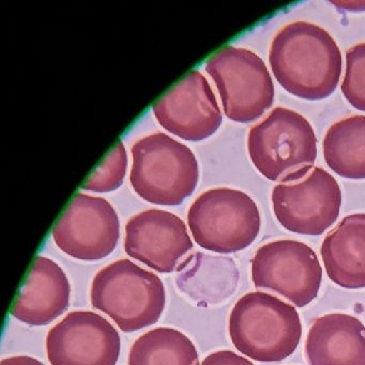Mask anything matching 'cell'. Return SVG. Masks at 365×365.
Masks as SVG:
<instances>
[{"mask_svg":"<svg viewBox=\"0 0 365 365\" xmlns=\"http://www.w3.org/2000/svg\"><path fill=\"white\" fill-rule=\"evenodd\" d=\"M228 329L236 349L262 363L292 356L302 335L296 307L262 292H250L237 301Z\"/></svg>","mask_w":365,"mask_h":365,"instance_id":"7a4b0ae2","label":"cell"},{"mask_svg":"<svg viewBox=\"0 0 365 365\" xmlns=\"http://www.w3.org/2000/svg\"><path fill=\"white\" fill-rule=\"evenodd\" d=\"M192 236L202 249L236 253L252 245L262 226L259 209L245 192L217 187L200 194L187 212Z\"/></svg>","mask_w":365,"mask_h":365,"instance_id":"5b68a950","label":"cell"},{"mask_svg":"<svg viewBox=\"0 0 365 365\" xmlns=\"http://www.w3.org/2000/svg\"><path fill=\"white\" fill-rule=\"evenodd\" d=\"M332 5L336 6L339 9L349 12L365 11V1H331Z\"/></svg>","mask_w":365,"mask_h":365,"instance_id":"603a6c76","label":"cell"},{"mask_svg":"<svg viewBox=\"0 0 365 365\" xmlns=\"http://www.w3.org/2000/svg\"><path fill=\"white\" fill-rule=\"evenodd\" d=\"M52 236L57 247L71 257L103 259L118 243V215L104 198L78 193L55 224Z\"/></svg>","mask_w":365,"mask_h":365,"instance_id":"30bf717a","label":"cell"},{"mask_svg":"<svg viewBox=\"0 0 365 365\" xmlns=\"http://www.w3.org/2000/svg\"><path fill=\"white\" fill-rule=\"evenodd\" d=\"M153 110L163 129L191 142L206 140L223 120L212 88L196 70L162 96Z\"/></svg>","mask_w":365,"mask_h":365,"instance_id":"7c38bea8","label":"cell"},{"mask_svg":"<svg viewBox=\"0 0 365 365\" xmlns=\"http://www.w3.org/2000/svg\"><path fill=\"white\" fill-rule=\"evenodd\" d=\"M271 202L275 217L285 230L320 236L339 217L341 191L330 173L319 166H309L279 181Z\"/></svg>","mask_w":365,"mask_h":365,"instance_id":"52a82bcc","label":"cell"},{"mask_svg":"<svg viewBox=\"0 0 365 365\" xmlns=\"http://www.w3.org/2000/svg\"><path fill=\"white\" fill-rule=\"evenodd\" d=\"M0 365H44L37 359L27 356H11V358L4 359Z\"/></svg>","mask_w":365,"mask_h":365,"instance_id":"7402d4cb","label":"cell"},{"mask_svg":"<svg viewBox=\"0 0 365 365\" xmlns=\"http://www.w3.org/2000/svg\"><path fill=\"white\" fill-rule=\"evenodd\" d=\"M322 153L327 165L335 174L350 180H364V115L333 123L322 140Z\"/></svg>","mask_w":365,"mask_h":365,"instance_id":"e0dca14e","label":"cell"},{"mask_svg":"<svg viewBox=\"0 0 365 365\" xmlns=\"http://www.w3.org/2000/svg\"><path fill=\"white\" fill-rule=\"evenodd\" d=\"M193 247L185 222L168 211L149 209L125 225V253L160 273L180 268Z\"/></svg>","mask_w":365,"mask_h":365,"instance_id":"4fadbf2b","label":"cell"},{"mask_svg":"<svg viewBox=\"0 0 365 365\" xmlns=\"http://www.w3.org/2000/svg\"><path fill=\"white\" fill-rule=\"evenodd\" d=\"M252 279L256 288L277 292L297 307H303L317 297L322 270L311 247L297 240H277L256 252Z\"/></svg>","mask_w":365,"mask_h":365,"instance_id":"9c48e42d","label":"cell"},{"mask_svg":"<svg viewBox=\"0 0 365 365\" xmlns=\"http://www.w3.org/2000/svg\"><path fill=\"white\" fill-rule=\"evenodd\" d=\"M120 335L103 316L91 311L68 314L46 337L52 365H116Z\"/></svg>","mask_w":365,"mask_h":365,"instance_id":"8fae6325","label":"cell"},{"mask_svg":"<svg viewBox=\"0 0 365 365\" xmlns=\"http://www.w3.org/2000/svg\"><path fill=\"white\" fill-rule=\"evenodd\" d=\"M206 71L217 85L230 120L252 123L273 106L275 89L270 72L252 51L226 46L208 59Z\"/></svg>","mask_w":365,"mask_h":365,"instance_id":"ba28073f","label":"cell"},{"mask_svg":"<svg viewBox=\"0 0 365 365\" xmlns=\"http://www.w3.org/2000/svg\"><path fill=\"white\" fill-rule=\"evenodd\" d=\"M91 298L93 307L110 316L125 333L155 324L166 303L161 279L125 258L96 274Z\"/></svg>","mask_w":365,"mask_h":365,"instance_id":"3957f363","label":"cell"},{"mask_svg":"<svg viewBox=\"0 0 365 365\" xmlns=\"http://www.w3.org/2000/svg\"><path fill=\"white\" fill-rule=\"evenodd\" d=\"M247 151L256 170L270 181L314 166L317 159V138L309 121L286 108H275L251 128Z\"/></svg>","mask_w":365,"mask_h":365,"instance_id":"8992f818","label":"cell"},{"mask_svg":"<svg viewBox=\"0 0 365 365\" xmlns=\"http://www.w3.org/2000/svg\"><path fill=\"white\" fill-rule=\"evenodd\" d=\"M348 103L365 112V42L346 52V70L341 86Z\"/></svg>","mask_w":365,"mask_h":365,"instance_id":"ffe728a7","label":"cell"},{"mask_svg":"<svg viewBox=\"0 0 365 365\" xmlns=\"http://www.w3.org/2000/svg\"><path fill=\"white\" fill-rule=\"evenodd\" d=\"M269 61L279 84L290 95L309 101L330 97L343 70L341 50L332 36L303 21L286 25L275 35Z\"/></svg>","mask_w":365,"mask_h":365,"instance_id":"6da1fadb","label":"cell"},{"mask_svg":"<svg viewBox=\"0 0 365 365\" xmlns=\"http://www.w3.org/2000/svg\"><path fill=\"white\" fill-rule=\"evenodd\" d=\"M309 365H365V326L344 313L317 318L305 341Z\"/></svg>","mask_w":365,"mask_h":365,"instance_id":"9a60e30c","label":"cell"},{"mask_svg":"<svg viewBox=\"0 0 365 365\" xmlns=\"http://www.w3.org/2000/svg\"><path fill=\"white\" fill-rule=\"evenodd\" d=\"M128 155L123 142L118 140L106 159L87 178L82 189L106 193L121 187L127 172Z\"/></svg>","mask_w":365,"mask_h":365,"instance_id":"d6986e66","label":"cell"},{"mask_svg":"<svg viewBox=\"0 0 365 365\" xmlns=\"http://www.w3.org/2000/svg\"><path fill=\"white\" fill-rule=\"evenodd\" d=\"M70 294L63 269L54 260L38 256L14 303L12 316L31 326H46L67 311Z\"/></svg>","mask_w":365,"mask_h":365,"instance_id":"5bb4252c","label":"cell"},{"mask_svg":"<svg viewBox=\"0 0 365 365\" xmlns=\"http://www.w3.org/2000/svg\"><path fill=\"white\" fill-rule=\"evenodd\" d=\"M327 274L347 289L365 287V213L344 217L320 247Z\"/></svg>","mask_w":365,"mask_h":365,"instance_id":"2e32d148","label":"cell"},{"mask_svg":"<svg viewBox=\"0 0 365 365\" xmlns=\"http://www.w3.org/2000/svg\"><path fill=\"white\" fill-rule=\"evenodd\" d=\"M129 365H200V359L195 345L187 335L160 327L134 341Z\"/></svg>","mask_w":365,"mask_h":365,"instance_id":"ac0fdd59","label":"cell"},{"mask_svg":"<svg viewBox=\"0 0 365 365\" xmlns=\"http://www.w3.org/2000/svg\"><path fill=\"white\" fill-rule=\"evenodd\" d=\"M202 365H254L245 356H239L232 350H220L209 354Z\"/></svg>","mask_w":365,"mask_h":365,"instance_id":"44dd1931","label":"cell"},{"mask_svg":"<svg viewBox=\"0 0 365 365\" xmlns=\"http://www.w3.org/2000/svg\"><path fill=\"white\" fill-rule=\"evenodd\" d=\"M130 181L134 192L151 204L178 206L200 178L193 151L168 134L145 136L132 147Z\"/></svg>","mask_w":365,"mask_h":365,"instance_id":"277c9868","label":"cell"}]
</instances>
